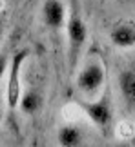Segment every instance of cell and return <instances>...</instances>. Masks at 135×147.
<instances>
[{
  "mask_svg": "<svg viewBox=\"0 0 135 147\" xmlns=\"http://www.w3.org/2000/svg\"><path fill=\"white\" fill-rule=\"evenodd\" d=\"M110 42L117 49H132L135 47V24L133 22H119L110 31Z\"/></svg>",
  "mask_w": 135,
  "mask_h": 147,
  "instance_id": "6",
  "label": "cell"
},
{
  "mask_svg": "<svg viewBox=\"0 0 135 147\" xmlns=\"http://www.w3.org/2000/svg\"><path fill=\"white\" fill-rule=\"evenodd\" d=\"M75 75V87L84 98L99 96L100 91L106 87V67L97 56L88 58Z\"/></svg>",
  "mask_w": 135,
  "mask_h": 147,
  "instance_id": "3",
  "label": "cell"
},
{
  "mask_svg": "<svg viewBox=\"0 0 135 147\" xmlns=\"http://www.w3.org/2000/svg\"><path fill=\"white\" fill-rule=\"evenodd\" d=\"M66 15V36H68V71L73 76L78 69L84 46L88 42V26L82 16L80 0H68Z\"/></svg>",
  "mask_w": 135,
  "mask_h": 147,
  "instance_id": "1",
  "label": "cell"
},
{
  "mask_svg": "<svg viewBox=\"0 0 135 147\" xmlns=\"http://www.w3.org/2000/svg\"><path fill=\"white\" fill-rule=\"evenodd\" d=\"M57 144L62 147H78L86 144L84 129L78 123H62L57 129Z\"/></svg>",
  "mask_w": 135,
  "mask_h": 147,
  "instance_id": "7",
  "label": "cell"
},
{
  "mask_svg": "<svg viewBox=\"0 0 135 147\" xmlns=\"http://www.w3.org/2000/svg\"><path fill=\"white\" fill-rule=\"evenodd\" d=\"M132 144H133V145H135V133H133V134H132Z\"/></svg>",
  "mask_w": 135,
  "mask_h": 147,
  "instance_id": "13",
  "label": "cell"
},
{
  "mask_svg": "<svg viewBox=\"0 0 135 147\" xmlns=\"http://www.w3.org/2000/svg\"><path fill=\"white\" fill-rule=\"evenodd\" d=\"M75 104L82 111V115H86L88 120L102 134L111 133V129H113V102H111L110 87H104L100 94L95 98L78 96Z\"/></svg>",
  "mask_w": 135,
  "mask_h": 147,
  "instance_id": "2",
  "label": "cell"
},
{
  "mask_svg": "<svg viewBox=\"0 0 135 147\" xmlns=\"http://www.w3.org/2000/svg\"><path fill=\"white\" fill-rule=\"evenodd\" d=\"M29 56V49H20L15 51L11 55L9 60V67H7V82H5V105L9 111L18 109V102H20V94H22V69L24 64Z\"/></svg>",
  "mask_w": 135,
  "mask_h": 147,
  "instance_id": "4",
  "label": "cell"
},
{
  "mask_svg": "<svg viewBox=\"0 0 135 147\" xmlns=\"http://www.w3.org/2000/svg\"><path fill=\"white\" fill-rule=\"evenodd\" d=\"M9 60H11L9 49L7 47H2V49H0V80H2V78L5 76V73H7Z\"/></svg>",
  "mask_w": 135,
  "mask_h": 147,
  "instance_id": "10",
  "label": "cell"
},
{
  "mask_svg": "<svg viewBox=\"0 0 135 147\" xmlns=\"http://www.w3.org/2000/svg\"><path fill=\"white\" fill-rule=\"evenodd\" d=\"M4 29H5V16L0 15V36L4 35Z\"/></svg>",
  "mask_w": 135,
  "mask_h": 147,
  "instance_id": "11",
  "label": "cell"
},
{
  "mask_svg": "<svg viewBox=\"0 0 135 147\" xmlns=\"http://www.w3.org/2000/svg\"><path fill=\"white\" fill-rule=\"evenodd\" d=\"M44 105V96L38 89H26L20 94V102H18V109L24 113L26 116H35L40 113Z\"/></svg>",
  "mask_w": 135,
  "mask_h": 147,
  "instance_id": "8",
  "label": "cell"
},
{
  "mask_svg": "<svg viewBox=\"0 0 135 147\" xmlns=\"http://www.w3.org/2000/svg\"><path fill=\"white\" fill-rule=\"evenodd\" d=\"M119 89L126 105L133 109L135 107V67H128L119 75Z\"/></svg>",
  "mask_w": 135,
  "mask_h": 147,
  "instance_id": "9",
  "label": "cell"
},
{
  "mask_svg": "<svg viewBox=\"0 0 135 147\" xmlns=\"http://www.w3.org/2000/svg\"><path fill=\"white\" fill-rule=\"evenodd\" d=\"M40 15L44 26L49 33H60L66 26L68 7L62 0H44Z\"/></svg>",
  "mask_w": 135,
  "mask_h": 147,
  "instance_id": "5",
  "label": "cell"
},
{
  "mask_svg": "<svg viewBox=\"0 0 135 147\" xmlns=\"http://www.w3.org/2000/svg\"><path fill=\"white\" fill-rule=\"evenodd\" d=\"M4 120V109H2V104H0V123Z\"/></svg>",
  "mask_w": 135,
  "mask_h": 147,
  "instance_id": "12",
  "label": "cell"
}]
</instances>
